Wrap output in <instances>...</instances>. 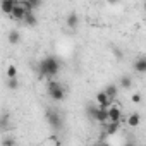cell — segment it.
<instances>
[{
    "label": "cell",
    "instance_id": "cell-1",
    "mask_svg": "<svg viewBox=\"0 0 146 146\" xmlns=\"http://www.w3.org/2000/svg\"><path fill=\"white\" fill-rule=\"evenodd\" d=\"M38 69H40V76L41 78H53V76L58 74V70H60V62L55 57H45L40 62Z\"/></svg>",
    "mask_w": 146,
    "mask_h": 146
},
{
    "label": "cell",
    "instance_id": "cell-2",
    "mask_svg": "<svg viewBox=\"0 0 146 146\" xmlns=\"http://www.w3.org/2000/svg\"><path fill=\"white\" fill-rule=\"evenodd\" d=\"M46 91H48V96L53 102H62L65 98V90L58 81H50L48 86H46Z\"/></svg>",
    "mask_w": 146,
    "mask_h": 146
},
{
    "label": "cell",
    "instance_id": "cell-3",
    "mask_svg": "<svg viewBox=\"0 0 146 146\" xmlns=\"http://www.w3.org/2000/svg\"><path fill=\"white\" fill-rule=\"evenodd\" d=\"M46 122L55 131H60L62 129V117H60V113L57 110H48L46 112Z\"/></svg>",
    "mask_w": 146,
    "mask_h": 146
},
{
    "label": "cell",
    "instance_id": "cell-4",
    "mask_svg": "<svg viewBox=\"0 0 146 146\" xmlns=\"http://www.w3.org/2000/svg\"><path fill=\"white\" fill-rule=\"evenodd\" d=\"M112 102H113V98H110L105 91H100V93L96 95V103H98L100 108H110Z\"/></svg>",
    "mask_w": 146,
    "mask_h": 146
},
{
    "label": "cell",
    "instance_id": "cell-5",
    "mask_svg": "<svg viewBox=\"0 0 146 146\" xmlns=\"http://www.w3.org/2000/svg\"><path fill=\"white\" fill-rule=\"evenodd\" d=\"M93 120H96V122H100V124H107L108 122V108H96V112H95V117H93Z\"/></svg>",
    "mask_w": 146,
    "mask_h": 146
},
{
    "label": "cell",
    "instance_id": "cell-6",
    "mask_svg": "<svg viewBox=\"0 0 146 146\" xmlns=\"http://www.w3.org/2000/svg\"><path fill=\"white\" fill-rule=\"evenodd\" d=\"M134 70L139 74H146V55H141L134 62Z\"/></svg>",
    "mask_w": 146,
    "mask_h": 146
},
{
    "label": "cell",
    "instance_id": "cell-7",
    "mask_svg": "<svg viewBox=\"0 0 146 146\" xmlns=\"http://www.w3.org/2000/svg\"><path fill=\"white\" fill-rule=\"evenodd\" d=\"M122 119V112L119 107H110L108 108V122H120Z\"/></svg>",
    "mask_w": 146,
    "mask_h": 146
},
{
    "label": "cell",
    "instance_id": "cell-8",
    "mask_svg": "<svg viewBox=\"0 0 146 146\" xmlns=\"http://www.w3.org/2000/svg\"><path fill=\"white\" fill-rule=\"evenodd\" d=\"M19 4V0H2V12L11 16V12L14 11V7Z\"/></svg>",
    "mask_w": 146,
    "mask_h": 146
},
{
    "label": "cell",
    "instance_id": "cell-9",
    "mask_svg": "<svg viewBox=\"0 0 146 146\" xmlns=\"http://www.w3.org/2000/svg\"><path fill=\"white\" fill-rule=\"evenodd\" d=\"M11 17H12V19H16V21L24 19V17H26V11H24V7H23L21 4H17V5L14 7V11L11 12Z\"/></svg>",
    "mask_w": 146,
    "mask_h": 146
},
{
    "label": "cell",
    "instance_id": "cell-10",
    "mask_svg": "<svg viewBox=\"0 0 146 146\" xmlns=\"http://www.w3.org/2000/svg\"><path fill=\"white\" fill-rule=\"evenodd\" d=\"M119 127H120V122H107L105 124V134L112 136V134H115L119 131Z\"/></svg>",
    "mask_w": 146,
    "mask_h": 146
},
{
    "label": "cell",
    "instance_id": "cell-11",
    "mask_svg": "<svg viewBox=\"0 0 146 146\" xmlns=\"http://www.w3.org/2000/svg\"><path fill=\"white\" fill-rule=\"evenodd\" d=\"M78 24H79V16H78V14L72 12V14H69V16H67V26H69L70 29H76V28H78Z\"/></svg>",
    "mask_w": 146,
    "mask_h": 146
},
{
    "label": "cell",
    "instance_id": "cell-12",
    "mask_svg": "<svg viewBox=\"0 0 146 146\" xmlns=\"http://www.w3.org/2000/svg\"><path fill=\"white\" fill-rule=\"evenodd\" d=\"M139 122H141V115H139V113H131L129 119H127V124H129L131 127H137Z\"/></svg>",
    "mask_w": 146,
    "mask_h": 146
},
{
    "label": "cell",
    "instance_id": "cell-13",
    "mask_svg": "<svg viewBox=\"0 0 146 146\" xmlns=\"http://www.w3.org/2000/svg\"><path fill=\"white\" fill-rule=\"evenodd\" d=\"M103 91H105L110 98H115V96H117V86H115V84H108Z\"/></svg>",
    "mask_w": 146,
    "mask_h": 146
},
{
    "label": "cell",
    "instance_id": "cell-14",
    "mask_svg": "<svg viewBox=\"0 0 146 146\" xmlns=\"http://www.w3.org/2000/svg\"><path fill=\"white\" fill-rule=\"evenodd\" d=\"M120 86H122L124 90H129V88L132 86V79H131L129 76H124V78H120Z\"/></svg>",
    "mask_w": 146,
    "mask_h": 146
},
{
    "label": "cell",
    "instance_id": "cell-15",
    "mask_svg": "<svg viewBox=\"0 0 146 146\" xmlns=\"http://www.w3.org/2000/svg\"><path fill=\"white\" fill-rule=\"evenodd\" d=\"M24 21H26V24H28V26H36V17H35V14H33V12H28V14H26V17H24Z\"/></svg>",
    "mask_w": 146,
    "mask_h": 146
},
{
    "label": "cell",
    "instance_id": "cell-16",
    "mask_svg": "<svg viewBox=\"0 0 146 146\" xmlns=\"http://www.w3.org/2000/svg\"><path fill=\"white\" fill-rule=\"evenodd\" d=\"M7 78H17V69H16L14 64H11L7 67Z\"/></svg>",
    "mask_w": 146,
    "mask_h": 146
},
{
    "label": "cell",
    "instance_id": "cell-17",
    "mask_svg": "<svg viewBox=\"0 0 146 146\" xmlns=\"http://www.w3.org/2000/svg\"><path fill=\"white\" fill-rule=\"evenodd\" d=\"M7 86L11 90H17V78H7Z\"/></svg>",
    "mask_w": 146,
    "mask_h": 146
},
{
    "label": "cell",
    "instance_id": "cell-18",
    "mask_svg": "<svg viewBox=\"0 0 146 146\" xmlns=\"http://www.w3.org/2000/svg\"><path fill=\"white\" fill-rule=\"evenodd\" d=\"M19 4H21V5L24 7V11H26V14H28V12H33V11H35V7H33V5H31L29 2H28V0H23V2H19Z\"/></svg>",
    "mask_w": 146,
    "mask_h": 146
},
{
    "label": "cell",
    "instance_id": "cell-19",
    "mask_svg": "<svg viewBox=\"0 0 146 146\" xmlns=\"http://www.w3.org/2000/svg\"><path fill=\"white\" fill-rule=\"evenodd\" d=\"M9 41H11V43H14V45H16V43H17V41H19V33H17V31H12V33H11V35H9Z\"/></svg>",
    "mask_w": 146,
    "mask_h": 146
},
{
    "label": "cell",
    "instance_id": "cell-20",
    "mask_svg": "<svg viewBox=\"0 0 146 146\" xmlns=\"http://www.w3.org/2000/svg\"><path fill=\"white\" fill-rule=\"evenodd\" d=\"M43 144H60V141L55 137V136H52L50 139H46V141H43Z\"/></svg>",
    "mask_w": 146,
    "mask_h": 146
},
{
    "label": "cell",
    "instance_id": "cell-21",
    "mask_svg": "<svg viewBox=\"0 0 146 146\" xmlns=\"http://www.w3.org/2000/svg\"><path fill=\"white\" fill-rule=\"evenodd\" d=\"M131 100H132V102H134V103H139V102H141V95H139V93H134V95H132V98H131Z\"/></svg>",
    "mask_w": 146,
    "mask_h": 146
},
{
    "label": "cell",
    "instance_id": "cell-22",
    "mask_svg": "<svg viewBox=\"0 0 146 146\" xmlns=\"http://www.w3.org/2000/svg\"><path fill=\"white\" fill-rule=\"evenodd\" d=\"M28 2H29V4H31V5H33L35 9H36V7H38V5L41 4V0H28Z\"/></svg>",
    "mask_w": 146,
    "mask_h": 146
},
{
    "label": "cell",
    "instance_id": "cell-23",
    "mask_svg": "<svg viewBox=\"0 0 146 146\" xmlns=\"http://www.w3.org/2000/svg\"><path fill=\"white\" fill-rule=\"evenodd\" d=\"M12 144H14V141H12V139H7V141H4V143H2V146H12Z\"/></svg>",
    "mask_w": 146,
    "mask_h": 146
},
{
    "label": "cell",
    "instance_id": "cell-24",
    "mask_svg": "<svg viewBox=\"0 0 146 146\" xmlns=\"http://www.w3.org/2000/svg\"><path fill=\"white\" fill-rule=\"evenodd\" d=\"M107 2H108V4H117L119 0H107Z\"/></svg>",
    "mask_w": 146,
    "mask_h": 146
},
{
    "label": "cell",
    "instance_id": "cell-25",
    "mask_svg": "<svg viewBox=\"0 0 146 146\" xmlns=\"http://www.w3.org/2000/svg\"><path fill=\"white\" fill-rule=\"evenodd\" d=\"M143 7H144V12H146V0H144V5H143Z\"/></svg>",
    "mask_w": 146,
    "mask_h": 146
}]
</instances>
